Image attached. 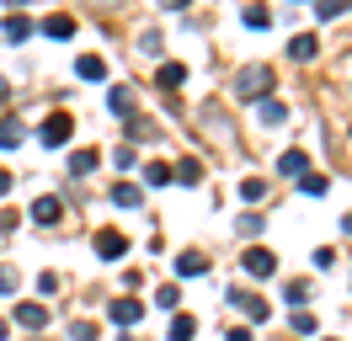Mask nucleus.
<instances>
[{
  "mask_svg": "<svg viewBox=\"0 0 352 341\" xmlns=\"http://www.w3.org/2000/svg\"><path fill=\"white\" fill-rule=\"evenodd\" d=\"M230 91H235L241 102H262V96H272V69H267V64H241Z\"/></svg>",
  "mask_w": 352,
  "mask_h": 341,
  "instance_id": "nucleus-1",
  "label": "nucleus"
},
{
  "mask_svg": "<svg viewBox=\"0 0 352 341\" xmlns=\"http://www.w3.org/2000/svg\"><path fill=\"white\" fill-rule=\"evenodd\" d=\"M38 139H43V149H65L69 139H75V118H69V112L43 118V123H38Z\"/></svg>",
  "mask_w": 352,
  "mask_h": 341,
  "instance_id": "nucleus-2",
  "label": "nucleus"
},
{
  "mask_svg": "<svg viewBox=\"0 0 352 341\" xmlns=\"http://www.w3.org/2000/svg\"><path fill=\"white\" fill-rule=\"evenodd\" d=\"M241 267H245V277H272V272H278V256L267 251V245H245Z\"/></svg>",
  "mask_w": 352,
  "mask_h": 341,
  "instance_id": "nucleus-3",
  "label": "nucleus"
},
{
  "mask_svg": "<svg viewBox=\"0 0 352 341\" xmlns=\"http://www.w3.org/2000/svg\"><path fill=\"white\" fill-rule=\"evenodd\" d=\"M96 256H102V261H123V256H129V234L123 230H96Z\"/></svg>",
  "mask_w": 352,
  "mask_h": 341,
  "instance_id": "nucleus-4",
  "label": "nucleus"
},
{
  "mask_svg": "<svg viewBox=\"0 0 352 341\" xmlns=\"http://www.w3.org/2000/svg\"><path fill=\"white\" fill-rule=\"evenodd\" d=\"M112 325H123V331H139V320H144V304L139 298H112Z\"/></svg>",
  "mask_w": 352,
  "mask_h": 341,
  "instance_id": "nucleus-5",
  "label": "nucleus"
},
{
  "mask_svg": "<svg viewBox=\"0 0 352 341\" xmlns=\"http://www.w3.org/2000/svg\"><path fill=\"white\" fill-rule=\"evenodd\" d=\"M16 325H27V331H43V325H48V304L22 298V304H16Z\"/></svg>",
  "mask_w": 352,
  "mask_h": 341,
  "instance_id": "nucleus-6",
  "label": "nucleus"
},
{
  "mask_svg": "<svg viewBox=\"0 0 352 341\" xmlns=\"http://www.w3.org/2000/svg\"><path fill=\"white\" fill-rule=\"evenodd\" d=\"M230 304H241L245 320H272V304H267V298H256V294H241V288H235V294H230Z\"/></svg>",
  "mask_w": 352,
  "mask_h": 341,
  "instance_id": "nucleus-7",
  "label": "nucleus"
},
{
  "mask_svg": "<svg viewBox=\"0 0 352 341\" xmlns=\"http://www.w3.org/2000/svg\"><path fill=\"white\" fill-rule=\"evenodd\" d=\"M32 219H38V224H59V219H65V203H59L54 192H43V197L32 203Z\"/></svg>",
  "mask_w": 352,
  "mask_h": 341,
  "instance_id": "nucleus-8",
  "label": "nucleus"
},
{
  "mask_svg": "<svg viewBox=\"0 0 352 341\" xmlns=\"http://www.w3.org/2000/svg\"><path fill=\"white\" fill-rule=\"evenodd\" d=\"M256 123H267V128L288 123V107L278 102V96H262V102H256Z\"/></svg>",
  "mask_w": 352,
  "mask_h": 341,
  "instance_id": "nucleus-9",
  "label": "nucleus"
},
{
  "mask_svg": "<svg viewBox=\"0 0 352 341\" xmlns=\"http://www.w3.org/2000/svg\"><path fill=\"white\" fill-rule=\"evenodd\" d=\"M315 54H320V38H315V32H299V38L288 43V59H299V64H309Z\"/></svg>",
  "mask_w": 352,
  "mask_h": 341,
  "instance_id": "nucleus-10",
  "label": "nucleus"
},
{
  "mask_svg": "<svg viewBox=\"0 0 352 341\" xmlns=\"http://www.w3.org/2000/svg\"><path fill=\"white\" fill-rule=\"evenodd\" d=\"M208 272V256L203 251H182L176 256V277H203Z\"/></svg>",
  "mask_w": 352,
  "mask_h": 341,
  "instance_id": "nucleus-11",
  "label": "nucleus"
},
{
  "mask_svg": "<svg viewBox=\"0 0 352 341\" xmlns=\"http://www.w3.org/2000/svg\"><path fill=\"white\" fill-rule=\"evenodd\" d=\"M155 85H160V91H182V85H187V64H160Z\"/></svg>",
  "mask_w": 352,
  "mask_h": 341,
  "instance_id": "nucleus-12",
  "label": "nucleus"
},
{
  "mask_svg": "<svg viewBox=\"0 0 352 341\" xmlns=\"http://www.w3.org/2000/svg\"><path fill=\"white\" fill-rule=\"evenodd\" d=\"M75 75H80V80H107V64L96 59V54H80V59H75Z\"/></svg>",
  "mask_w": 352,
  "mask_h": 341,
  "instance_id": "nucleus-13",
  "label": "nucleus"
},
{
  "mask_svg": "<svg viewBox=\"0 0 352 341\" xmlns=\"http://www.w3.org/2000/svg\"><path fill=\"white\" fill-rule=\"evenodd\" d=\"M96 166H102V155H96V149H75V155H69V176H91Z\"/></svg>",
  "mask_w": 352,
  "mask_h": 341,
  "instance_id": "nucleus-14",
  "label": "nucleus"
},
{
  "mask_svg": "<svg viewBox=\"0 0 352 341\" xmlns=\"http://www.w3.org/2000/svg\"><path fill=\"white\" fill-rule=\"evenodd\" d=\"M278 170H283V176H305V170H309L305 149H283V155H278Z\"/></svg>",
  "mask_w": 352,
  "mask_h": 341,
  "instance_id": "nucleus-15",
  "label": "nucleus"
},
{
  "mask_svg": "<svg viewBox=\"0 0 352 341\" xmlns=\"http://www.w3.org/2000/svg\"><path fill=\"white\" fill-rule=\"evenodd\" d=\"M171 182H182V187H198V182H203V160H182V166H171Z\"/></svg>",
  "mask_w": 352,
  "mask_h": 341,
  "instance_id": "nucleus-16",
  "label": "nucleus"
},
{
  "mask_svg": "<svg viewBox=\"0 0 352 341\" xmlns=\"http://www.w3.org/2000/svg\"><path fill=\"white\" fill-rule=\"evenodd\" d=\"M112 203H118V208H139V203H144V192L133 187V182H118V187H112Z\"/></svg>",
  "mask_w": 352,
  "mask_h": 341,
  "instance_id": "nucleus-17",
  "label": "nucleus"
},
{
  "mask_svg": "<svg viewBox=\"0 0 352 341\" xmlns=\"http://www.w3.org/2000/svg\"><path fill=\"white\" fill-rule=\"evenodd\" d=\"M32 38V21L22 16V11H16V16H6V43H27Z\"/></svg>",
  "mask_w": 352,
  "mask_h": 341,
  "instance_id": "nucleus-18",
  "label": "nucleus"
},
{
  "mask_svg": "<svg viewBox=\"0 0 352 341\" xmlns=\"http://www.w3.org/2000/svg\"><path fill=\"white\" fill-rule=\"evenodd\" d=\"M16 144H22V123L6 112V118H0V149H16Z\"/></svg>",
  "mask_w": 352,
  "mask_h": 341,
  "instance_id": "nucleus-19",
  "label": "nucleus"
},
{
  "mask_svg": "<svg viewBox=\"0 0 352 341\" xmlns=\"http://www.w3.org/2000/svg\"><path fill=\"white\" fill-rule=\"evenodd\" d=\"M160 48H166V38H160L155 27H144V32H139V54H144V59H160Z\"/></svg>",
  "mask_w": 352,
  "mask_h": 341,
  "instance_id": "nucleus-20",
  "label": "nucleus"
},
{
  "mask_svg": "<svg viewBox=\"0 0 352 341\" xmlns=\"http://www.w3.org/2000/svg\"><path fill=\"white\" fill-rule=\"evenodd\" d=\"M192 331H198V320H192V315H171V336H166V341H192Z\"/></svg>",
  "mask_w": 352,
  "mask_h": 341,
  "instance_id": "nucleus-21",
  "label": "nucleus"
},
{
  "mask_svg": "<svg viewBox=\"0 0 352 341\" xmlns=\"http://www.w3.org/2000/svg\"><path fill=\"white\" fill-rule=\"evenodd\" d=\"M107 102H112V112H118V118H129V112H133V91H129V85H112Z\"/></svg>",
  "mask_w": 352,
  "mask_h": 341,
  "instance_id": "nucleus-22",
  "label": "nucleus"
},
{
  "mask_svg": "<svg viewBox=\"0 0 352 341\" xmlns=\"http://www.w3.org/2000/svg\"><path fill=\"white\" fill-rule=\"evenodd\" d=\"M144 182H150V187H171V166H166V160H150V166H144Z\"/></svg>",
  "mask_w": 352,
  "mask_h": 341,
  "instance_id": "nucleus-23",
  "label": "nucleus"
},
{
  "mask_svg": "<svg viewBox=\"0 0 352 341\" xmlns=\"http://www.w3.org/2000/svg\"><path fill=\"white\" fill-rule=\"evenodd\" d=\"M245 27H251V32H267V27H272V11H262V6H245Z\"/></svg>",
  "mask_w": 352,
  "mask_h": 341,
  "instance_id": "nucleus-24",
  "label": "nucleus"
},
{
  "mask_svg": "<svg viewBox=\"0 0 352 341\" xmlns=\"http://www.w3.org/2000/svg\"><path fill=\"white\" fill-rule=\"evenodd\" d=\"M43 32H48V38H69V32H75V16H65V11H59V16L43 21Z\"/></svg>",
  "mask_w": 352,
  "mask_h": 341,
  "instance_id": "nucleus-25",
  "label": "nucleus"
},
{
  "mask_svg": "<svg viewBox=\"0 0 352 341\" xmlns=\"http://www.w3.org/2000/svg\"><path fill=\"white\" fill-rule=\"evenodd\" d=\"M309 294H315V288H309L305 277H294V283L283 288V298H288V304H299V309H305V298H309Z\"/></svg>",
  "mask_w": 352,
  "mask_h": 341,
  "instance_id": "nucleus-26",
  "label": "nucleus"
},
{
  "mask_svg": "<svg viewBox=\"0 0 352 341\" xmlns=\"http://www.w3.org/2000/svg\"><path fill=\"white\" fill-rule=\"evenodd\" d=\"M241 197H245V203H262V197H267V182H262V176H245V182H241Z\"/></svg>",
  "mask_w": 352,
  "mask_h": 341,
  "instance_id": "nucleus-27",
  "label": "nucleus"
},
{
  "mask_svg": "<svg viewBox=\"0 0 352 341\" xmlns=\"http://www.w3.org/2000/svg\"><path fill=\"white\" fill-rule=\"evenodd\" d=\"M155 304H160V309H171V315H176V304H182V288H176V283H166V288H155Z\"/></svg>",
  "mask_w": 352,
  "mask_h": 341,
  "instance_id": "nucleus-28",
  "label": "nucleus"
},
{
  "mask_svg": "<svg viewBox=\"0 0 352 341\" xmlns=\"http://www.w3.org/2000/svg\"><path fill=\"white\" fill-rule=\"evenodd\" d=\"M16 288H22V272L16 267H0V298H11Z\"/></svg>",
  "mask_w": 352,
  "mask_h": 341,
  "instance_id": "nucleus-29",
  "label": "nucleus"
},
{
  "mask_svg": "<svg viewBox=\"0 0 352 341\" xmlns=\"http://www.w3.org/2000/svg\"><path fill=\"white\" fill-rule=\"evenodd\" d=\"M299 187H305V197H326L331 182H326V176H309V170H305V176H299Z\"/></svg>",
  "mask_w": 352,
  "mask_h": 341,
  "instance_id": "nucleus-30",
  "label": "nucleus"
},
{
  "mask_svg": "<svg viewBox=\"0 0 352 341\" xmlns=\"http://www.w3.org/2000/svg\"><path fill=\"white\" fill-rule=\"evenodd\" d=\"M294 331H299V336H315L320 325H315V315H309V309H294Z\"/></svg>",
  "mask_w": 352,
  "mask_h": 341,
  "instance_id": "nucleus-31",
  "label": "nucleus"
},
{
  "mask_svg": "<svg viewBox=\"0 0 352 341\" xmlns=\"http://www.w3.org/2000/svg\"><path fill=\"white\" fill-rule=\"evenodd\" d=\"M69 341H96V325H91V320H75V325H69Z\"/></svg>",
  "mask_w": 352,
  "mask_h": 341,
  "instance_id": "nucleus-32",
  "label": "nucleus"
},
{
  "mask_svg": "<svg viewBox=\"0 0 352 341\" xmlns=\"http://www.w3.org/2000/svg\"><path fill=\"white\" fill-rule=\"evenodd\" d=\"M315 16H320V21L342 16V0H315Z\"/></svg>",
  "mask_w": 352,
  "mask_h": 341,
  "instance_id": "nucleus-33",
  "label": "nucleus"
},
{
  "mask_svg": "<svg viewBox=\"0 0 352 341\" xmlns=\"http://www.w3.org/2000/svg\"><path fill=\"white\" fill-rule=\"evenodd\" d=\"M38 294H43V298H48V294H59V277L43 272V277H38Z\"/></svg>",
  "mask_w": 352,
  "mask_h": 341,
  "instance_id": "nucleus-34",
  "label": "nucleus"
},
{
  "mask_svg": "<svg viewBox=\"0 0 352 341\" xmlns=\"http://www.w3.org/2000/svg\"><path fill=\"white\" fill-rule=\"evenodd\" d=\"M224 341H251V331H245V325H235V331H224Z\"/></svg>",
  "mask_w": 352,
  "mask_h": 341,
  "instance_id": "nucleus-35",
  "label": "nucleus"
},
{
  "mask_svg": "<svg viewBox=\"0 0 352 341\" xmlns=\"http://www.w3.org/2000/svg\"><path fill=\"white\" fill-rule=\"evenodd\" d=\"M6 192H11V170H0V197H6Z\"/></svg>",
  "mask_w": 352,
  "mask_h": 341,
  "instance_id": "nucleus-36",
  "label": "nucleus"
},
{
  "mask_svg": "<svg viewBox=\"0 0 352 341\" xmlns=\"http://www.w3.org/2000/svg\"><path fill=\"white\" fill-rule=\"evenodd\" d=\"M22 6H27V0H6V11H11V16H16V11H22Z\"/></svg>",
  "mask_w": 352,
  "mask_h": 341,
  "instance_id": "nucleus-37",
  "label": "nucleus"
},
{
  "mask_svg": "<svg viewBox=\"0 0 352 341\" xmlns=\"http://www.w3.org/2000/svg\"><path fill=\"white\" fill-rule=\"evenodd\" d=\"M160 6H166V11H182V6H187V0H160Z\"/></svg>",
  "mask_w": 352,
  "mask_h": 341,
  "instance_id": "nucleus-38",
  "label": "nucleus"
},
{
  "mask_svg": "<svg viewBox=\"0 0 352 341\" xmlns=\"http://www.w3.org/2000/svg\"><path fill=\"white\" fill-rule=\"evenodd\" d=\"M6 96H11V85H6V75H0V102H6Z\"/></svg>",
  "mask_w": 352,
  "mask_h": 341,
  "instance_id": "nucleus-39",
  "label": "nucleus"
},
{
  "mask_svg": "<svg viewBox=\"0 0 352 341\" xmlns=\"http://www.w3.org/2000/svg\"><path fill=\"white\" fill-rule=\"evenodd\" d=\"M342 230H347V234H352V213H342Z\"/></svg>",
  "mask_w": 352,
  "mask_h": 341,
  "instance_id": "nucleus-40",
  "label": "nucleus"
},
{
  "mask_svg": "<svg viewBox=\"0 0 352 341\" xmlns=\"http://www.w3.org/2000/svg\"><path fill=\"white\" fill-rule=\"evenodd\" d=\"M96 6H123V0H96Z\"/></svg>",
  "mask_w": 352,
  "mask_h": 341,
  "instance_id": "nucleus-41",
  "label": "nucleus"
},
{
  "mask_svg": "<svg viewBox=\"0 0 352 341\" xmlns=\"http://www.w3.org/2000/svg\"><path fill=\"white\" fill-rule=\"evenodd\" d=\"M118 341H133V336H118Z\"/></svg>",
  "mask_w": 352,
  "mask_h": 341,
  "instance_id": "nucleus-42",
  "label": "nucleus"
},
{
  "mask_svg": "<svg viewBox=\"0 0 352 341\" xmlns=\"http://www.w3.org/2000/svg\"><path fill=\"white\" fill-rule=\"evenodd\" d=\"M299 6H305V0H299ZM309 6H315V0H309Z\"/></svg>",
  "mask_w": 352,
  "mask_h": 341,
  "instance_id": "nucleus-43",
  "label": "nucleus"
}]
</instances>
